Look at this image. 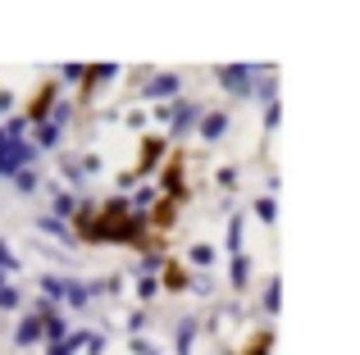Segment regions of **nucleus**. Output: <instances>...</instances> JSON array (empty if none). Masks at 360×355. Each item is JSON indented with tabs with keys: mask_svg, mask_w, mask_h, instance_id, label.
<instances>
[{
	"mask_svg": "<svg viewBox=\"0 0 360 355\" xmlns=\"http://www.w3.org/2000/svg\"><path fill=\"white\" fill-rule=\"evenodd\" d=\"M160 182H155V192L160 196H174L178 205H187L192 201V187H187V151L183 146H174V151L165 155V164H160Z\"/></svg>",
	"mask_w": 360,
	"mask_h": 355,
	"instance_id": "f257e3e1",
	"label": "nucleus"
},
{
	"mask_svg": "<svg viewBox=\"0 0 360 355\" xmlns=\"http://www.w3.org/2000/svg\"><path fill=\"white\" fill-rule=\"evenodd\" d=\"M264 69H269V64H219V69H214V82H219L233 100H251V87Z\"/></svg>",
	"mask_w": 360,
	"mask_h": 355,
	"instance_id": "f03ea898",
	"label": "nucleus"
},
{
	"mask_svg": "<svg viewBox=\"0 0 360 355\" xmlns=\"http://www.w3.org/2000/svg\"><path fill=\"white\" fill-rule=\"evenodd\" d=\"M119 73H123L119 64H87V69H82V82H78V105L73 109H91L101 100V91H105Z\"/></svg>",
	"mask_w": 360,
	"mask_h": 355,
	"instance_id": "7ed1b4c3",
	"label": "nucleus"
},
{
	"mask_svg": "<svg viewBox=\"0 0 360 355\" xmlns=\"http://www.w3.org/2000/svg\"><path fill=\"white\" fill-rule=\"evenodd\" d=\"M69 237L82 241V246H101V205L96 201H82L78 196V210L69 219Z\"/></svg>",
	"mask_w": 360,
	"mask_h": 355,
	"instance_id": "20e7f679",
	"label": "nucleus"
},
{
	"mask_svg": "<svg viewBox=\"0 0 360 355\" xmlns=\"http://www.w3.org/2000/svg\"><path fill=\"white\" fill-rule=\"evenodd\" d=\"M165 155H169V142L160 133H146L137 142V160H132V173H137V182H146L150 173L160 169V164H165Z\"/></svg>",
	"mask_w": 360,
	"mask_h": 355,
	"instance_id": "39448f33",
	"label": "nucleus"
},
{
	"mask_svg": "<svg viewBox=\"0 0 360 355\" xmlns=\"http://www.w3.org/2000/svg\"><path fill=\"white\" fill-rule=\"evenodd\" d=\"M55 100H60V82H55V78L37 82V91L27 96V105H23V119H27V128L46 123V119H51V109H55Z\"/></svg>",
	"mask_w": 360,
	"mask_h": 355,
	"instance_id": "423d86ee",
	"label": "nucleus"
},
{
	"mask_svg": "<svg viewBox=\"0 0 360 355\" xmlns=\"http://www.w3.org/2000/svg\"><path fill=\"white\" fill-rule=\"evenodd\" d=\"M37 160H41V151L32 142H5L0 146V178H14V173L32 169Z\"/></svg>",
	"mask_w": 360,
	"mask_h": 355,
	"instance_id": "0eeeda50",
	"label": "nucleus"
},
{
	"mask_svg": "<svg viewBox=\"0 0 360 355\" xmlns=\"http://www.w3.org/2000/svg\"><path fill=\"white\" fill-rule=\"evenodd\" d=\"M201 114H205V105L201 100H174V105H169V137H178V142H183L187 133H196V123H201Z\"/></svg>",
	"mask_w": 360,
	"mask_h": 355,
	"instance_id": "6e6552de",
	"label": "nucleus"
},
{
	"mask_svg": "<svg viewBox=\"0 0 360 355\" xmlns=\"http://www.w3.org/2000/svg\"><path fill=\"white\" fill-rule=\"evenodd\" d=\"M183 91V73H150L146 87L137 91V100H155V105H174Z\"/></svg>",
	"mask_w": 360,
	"mask_h": 355,
	"instance_id": "1a4fd4ad",
	"label": "nucleus"
},
{
	"mask_svg": "<svg viewBox=\"0 0 360 355\" xmlns=\"http://www.w3.org/2000/svg\"><path fill=\"white\" fill-rule=\"evenodd\" d=\"M178 214H183V205H178L174 196H155V205L146 210V228L155 232V237H169V228L178 223Z\"/></svg>",
	"mask_w": 360,
	"mask_h": 355,
	"instance_id": "9d476101",
	"label": "nucleus"
},
{
	"mask_svg": "<svg viewBox=\"0 0 360 355\" xmlns=\"http://www.w3.org/2000/svg\"><path fill=\"white\" fill-rule=\"evenodd\" d=\"M155 283H160V292H174V296H178V292H187V283H192V269H187L178 255H165Z\"/></svg>",
	"mask_w": 360,
	"mask_h": 355,
	"instance_id": "9b49d317",
	"label": "nucleus"
},
{
	"mask_svg": "<svg viewBox=\"0 0 360 355\" xmlns=\"http://www.w3.org/2000/svg\"><path fill=\"white\" fill-rule=\"evenodd\" d=\"M229 109H205L201 114V123H196V133H201V142H224L229 137Z\"/></svg>",
	"mask_w": 360,
	"mask_h": 355,
	"instance_id": "f8f14e48",
	"label": "nucleus"
},
{
	"mask_svg": "<svg viewBox=\"0 0 360 355\" xmlns=\"http://www.w3.org/2000/svg\"><path fill=\"white\" fill-rule=\"evenodd\" d=\"M41 342V314H18V328H14V347L18 351H27V347H37Z\"/></svg>",
	"mask_w": 360,
	"mask_h": 355,
	"instance_id": "ddd939ff",
	"label": "nucleus"
},
{
	"mask_svg": "<svg viewBox=\"0 0 360 355\" xmlns=\"http://www.w3.org/2000/svg\"><path fill=\"white\" fill-rule=\"evenodd\" d=\"M269 351H274V328H269V323L251 328L242 337V347H238V355H269Z\"/></svg>",
	"mask_w": 360,
	"mask_h": 355,
	"instance_id": "4468645a",
	"label": "nucleus"
},
{
	"mask_svg": "<svg viewBox=\"0 0 360 355\" xmlns=\"http://www.w3.org/2000/svg\"><path fill=\"white\" fill-rule=\"evenodd\" d=\"M27 142H32L37 151H60V142H64V128H55L51 119H46V123L27 128Z\"/></svg>",
	"mask_w": 360,
	"mask_h": 355,
	"instance_id": "2eb2a0df",
	"label": "nucleus"
},
{
	"mask_svg": "<svg viewBox=\"0 0 360 355\" xmlns=\"http://www.w3.org/2000/svg\"><path fill=\"white\" fill-rule=\"evenodd\" d=\"M196 333H201V319H196V314H183V319H178V328H174V351L178 355H192Z\"/></svg>",
	"mask_w": 360,
	"mask_h": 355,
	"instance_id": "dca6fc26",
	"label": "nucleus"
},
{
	"mask_svg": "<svg viewBox=\"0 0 360 355\" xmlns=\"http://www.w3.org/2000/svg\"><path fill=\"white\" fill-rule=\"evenodd\" d=\"M214 260H219V250H214L210 241H192V246L183 250V264H187V269H201V274L214 264Z\"/></svg>",
	"mask_w": 360,
	"mask_h": 355,
	"instance_id": "f3484780",
	"label": "nucleus"
},
{
	"mask_svg": "<svg viewBox=\"0 0 360 355\" xmlns=\"http://www.w3.org/2000/svg\"><path fill=\"white\" fill-rule=\"evenodd\" d=\"M73 210H78V196L64 192V187H51V219L69 223V219H73Z\"/></svg>",
	"mask_w": 360,
	"mask_h": 355,
	"instance_id": "a211bd4d",
	"label": "nucleus"
},
{
	"mask_svg": "<svg viewBox=\"0 0 360 355\" xmlns=\"http://www.w3.org/2000/svg\"><path fill=\"white\" fill-rule=\"evenodd\" d=\"M251 274H255L251 255H233V264H229V287H233V292H246V287H251Z\"/></svg>",
	"mask_w": 360,
	"mask_h": 355,
	"instance_id": "6ab92c4d",
	"label": "nucleus"
},
{
	"mask_svg": "<svg viewBox=\"0 0 360 355\" xmlns=\"http://www.w3.org/2000/svg\"><path fill=\"white\" fill-rule=\"evenodd\" d=\"M64 333H69V314H60V310L41 314V342L46 347H51V342H64Z\"/></svg>",
	"mask_w": 360,
	"mask_h": 355,
	"instance_id": "aec40b11",
	"label": "nucleus"
},
{
	"mask_svg": "<svg viewBox=\"0 0 360 355\" xmlns=\"http://www.w3.org/2000/svg\"><path fill=\"white\" fill-rule=\"evenodd\" d=\"M224 250H229V255H246V219H242V214H233V219H229V237H224Z\"/></svg>",
	"mask_w": 360,
	"mask_h": 355,
	"instance_id": "412c9836",
	"label": "nucleus"
},
{
	"mask_svg": "<svg viewBox=\"0 0 360 355\" xmlns=\"http://www.w3.org/2000/svg\"><path fill=\"white\" fill-rule=\"evenodd\" d=\"M64 301L73 305V314H82L91 305V296H87V283L82 278H64Z\"/></svg>",
	"mask_w": 360,
	"mask_h": 355,
	"instance_id": "4be33fe9",
	"label": "nucleus"
},
{
	"mask_svg": "<svg viewBox=\"0 0 360 355\" xmlns=\"http://www.w3.org/2000/svg\"><path fill=\"white\" fill-rule=\"evenodd\" d=\"M155 196H160V192H155V182H137V192L128 196V210L146 219V210H150V205H155Z\"/></svg>",
	"mask_w": 360,
	"mask_h": 355,
	"instance_id": "5701e85b",
	"label": "nucleus"
},
{
	"mask_svg": "<svg viewBox=\"0 0 360 355\" xmlns=\"http://www.w3.org/2000/svg\"><path fill=\"white\" fill-rule=\"evenodd\" d=\"M123 292V274H101L96 283H87V296L96 301V296H119Z\"/></svg>",
	"mask_w": 360,
	"mask_h": 355,
	"instance_id": "b1692460",
	"label": "nucleus"
},
{
	"mask_svg": "<svg viewBox=\"0 0 360 355\" xmlns=\"http://www.w3.org/2000/svg\"><path fill=\"white\" fill-rule=\"evenodd\" d=\"M37 292H41V301H64V274H41L37 278Z\"/></svg>",
	"mask_w": 360,
	"mask_h": 355,
	"instance_id": "393cba45",
	"label": "nucleus"
},
{
	"mask_svg": "<svg viewBox=\"0 0 360 355\" xmlns=\"http://www.w3.org/2000/svg\"><path fill=\"white\" fill-rule=\"evenodd\" d=\"M260 310H264V314H278V310H283V278H269V283H264Z\"/></svg>",
	"mask_w": 360,
	"mask_h": 355,
	"instance_id": "a878e982",
	"label": "nucleus"
},
{
	"mask_svg": "<svg viewBox=\"0 0 360 355\" xmlns=\"http://www.w3.org/2000/svg\"><path fill=\"white\" fill-rule=\"evenodd\" d=\"M37 232H51V237H60V241H64V250L73 246V237H69V223L51 219V214H37Z\"/></svg>",
	"mask_w": 360,
	"mask_h": 355,
	"instance_id": "bb28decb",
	"label": "nucleus"
},
{
	"mask_svg": "<svg viewBox=\"0 0 360 355\" xmlns=\"http://www.w3.org/2000/svg\"><path fill=\"white\" fill-rule=\"evenodd\" d=\"M9 182H14V192H23V196H32V192H41V169H23V173H14L9 178Z\"/></svg>",
	"mask_w": 360,
	"mask_h": 355,
	"instance_id": "cd10ccee",
	"label": "nucleus"
},
{
	"mask_svg": "<svg viewBox=\"0 0 360 355\" xmlns=\"http://www.w3.org/2000/svg\"><path fill=\"white\" fill-rule=\"evenodd\" d=\"M60 178H64V192H69V187H82V169H78V155H69V151L60 155Z\"/></svg>",
	"mask_w": 360,
	"mask_h": 355,
	"instance_id": "c85d7f7f",
	"label": "nucleus"
},
{
	"mask_svg": "<svg viewBox=\"0 0 360 355\" xmlns=\"http://www.w3.org/2000/svg\"><path fill=\"white\" fill-rule=\"evenodd\" d=\"M160 296V283H155V274H137V301L141 305H150Z\"/></svg>",
	"mask_w": 360,
	"mask_h": 355,
	"instance_id": "c756f323",
	"label": "nucleus"
},
{
	"mask_svg": "<svg viewBox=\"0 0 360 355\" xmlns=\"http://www.w3.org/2000/svg\"><path fill=\"white\" fill-rule=\"evenodd\" d=\"M69 119H78V109H73V100H55V109H51V123L55 128H69Z\"/></svg>",
	"mask_w": 360,
	"mask_h": 355,
	"instance_id": "7c9ffc66",
	"label": "nucleus"
},
{
	"mask_svg": "<svg viewBox=\"0 0 360 355\" xmlns=\"http://www.w3.org/2000/svg\"><path fill=\"white\" fill-rule=\"evenodd\" d=\"M251 210H255V219H260V223H274V219H278V201H274V196H260Z\"/></svg>",
	"mask_w": 360,
	"mask_h": 355,
	"instance_id": "2f4dec72",
	"label": "nucleus"
},
{
	"mask_svg": "<svg viewBox=\"0 0 360 355\" xmlns=\"http://www.w3.org/2000/svg\"><path fill=\"white\" fill-rule=\"evenodd\" d=\"M18 305H23V292H18L14 283H5V287H0V310H5V314H14Z\"/></svg>",
	"mask_w": 360,
	"mask_h": 355,
	"instance_id": "473e14b6",
	"label": "nucleus"
},
{
	"mask_svg": "<svg viewBox=\"0 0 360 355\" xmlns=\"http://www.w3.org/2000/svg\"><path fill=\"white\" fill-rule=\"evenodd\" d=\"M187 292H196V296H214V274H192Z\"/></svg>",
	"mask_w": 360,
	"mask_h": 355,
	"instance_id": "72a5a7b5",
	"label": "nucleus"
},
{
	"mask_svg": "<svg viewBox=\"0 0 360 355\" xmlns=\"http://www.w3.org/2000/svg\"><path fill=\"white\" fill-rule=\"evenodd\" d=\"M146 323H150V310H146V305L128 314V333H132V337H141V328H146Z\"/></svg>",
	"mask_w": 360,
	"mask_h": 355,
	"instance_id": "f704fd0d",
	"label": "nucleus"
},
{
	"mask_svg": "<svg viewBox=\"0 0 360 355\" xmlns=\"http://www.w3.org/2000/svg\"><path fill=\"white\" fill-rule=\"evenodd\" d=\"M0 274H5V278H9V274H18V255L5 246V241H0Z\"/></svg>",
	"mask_w": 360,
	"mask_h": 355,
	"instance_id": "c9c22d12",
	"label": "nucleus"
},
{
	"mask_svg": "<svg viewBox=\"0 0 360 355\" xmlns=\"http://www.w3.org/2000/svg\"><path fill=\"white\" fill-rule=\"evenodd\" d=\"M278 123H283V105H278V100H269V105H264V133H274Z\"/></svg>",
	"mask_w": 360,
	"mask_h": 355,
	"instance_id": "e433bc0d",
	"label": "nucleus"
},
{
	"mask_svg": "<svg viewBox=\"0 0 360 355\" xmlns=\"http://www.w3.org/2000/svg\"><path fill=\"white\" fill-rule=\"evenodd\" d=\"M78 169H82V178H91V173H101V169H105V160H101V155H82V160H78Z\"/></svg>",
	"mask_w": 360,
	"mask_h": 355,
	"instance_id": "4c0bfd02",
	"label": "nucleus"
},
{
	"mask_svg": "<svg viewBox=\"0 0 360 355\" xmlns=\"http://www.w3.org/2000/svg\"><path fill=\"white\" fill-rule=\"evenodd\" d=\"M105 347H110L105 333H87V347H82V351H87V355H105Z\"/></svg>",
	"mask_w": 360,
	"mask_h": 355,
	"instance_id": "58836bf2",
	"label": "nucleus"
},
{
	"mask_svg": "<svg viewBox=\"0 0 360 355\" xmlns=\"http://www.w3.org/2000/svg\"><path fill=\"white\" fill-rule=\"evenodd\" d=\"M123 123H128L132 133H137V128H146V109H141V105H132L128 114H123Z\"/></svg>",
	"mask_w": 360,
	"mask_h": 355,
	"instance_id": "ea45409f",
	"label": "nucleus"
},
{
	"mask_svg": "<svg viewBox=\"0 0 360 355\" xmlns=\"http://www.w3.org/2000/svg\"><path fill=\"white\" fill-rule=\"evenodd\" d=\"M82 69H87V64H64V69H60V78L78 87V82H82Z\"/></svg>",
	"mask_w": 360,
	"mask_h": 355,
	"instance_id": "a19ab883",
	"label": "nucleus"
},
{
	"mask_svg": "<svg viewBox=\"0 0 360 355\" xmlns=\"http://www.w3.org/2000/svg\"><path fill=\"white\" fill-rule=\"evenodd\" d=\"M214 182H219L224 192H233V187H238V169H219V173H214Z\"/></svg>",
	"mask_w": 360,
	"mask_h": 355,
	"instance_id": "79ce46f5",
	"label": "nucleus"
},
{
	"mask_svg": "<svg viewBox=\"0 0 360 355\" xmlns=\"http://www.w3.org/2000/svg\"><path fill=\"white\" fill-rule=\"evenodd\" d=\"M132 187H137V173H132V169H123V173H119V196H128Z\"/></svg>",
	"mask_w": 360,
	"mask_h": 355,
	"instance_id": "37998d69",
	"label": "nucleus"
},
{
	"mask_svg": "<svg viewBox=\"0 0 360 355\" xmlns=\"http://www.w3.org/2000/svg\"><path fill=\"white\" fill-rule=\"evenodd\" d=\"M9 109H14V91H9V87H0V119H5Z\"/></svg>",
	"mask_w": 360,
	"mask_h": 355,
	"instance_id": "c03bdc74",
	"label": "nucleus"
},
{
	"mask_svg": "<svg viewBox=\"0 0 360 355\" xmlns=\"http://www.w3.org/2000/svg\"><path fill=\"white\" fill-rule=\"evenodd\" d=\"M150 351V342L146 337H132V355H146Z\"/></svg>",
	"mask_w": 360,
	"mask_h": 355,
	"instance_id": "a18cd8bd",
	"label": "nucleus"
},
{
	"mask_svg": "<svg viewBox=\"0 0 360 355\" xmlns=\"http://www.w3.org/2000/svg\"><path fill=\"white\" fill-rule=\"evenodd\" d=\"M46 355H69V351H64L60 342H51V347H46Z\"/></svg>",
	"mask_w": 360,
	"mask_h": 355,
	"instance_id": "49530a36",
	"label": "nucleus"
},
{
	"mask_svg": "<svg viewBox=\"0 0 360 355\" xmlns=\"http://www.w3.org/2000/svg\"><path fill=\"white\" fill-rule=\"evenodd\" d=\"M146 355H155V347H150V351H146Z\"/></svg>",
	"mask_w": 360,
	"mask_h": 355,
	"instance_id": "de8ad7c7",
	"label": "nucleus"
}]
</instances>
